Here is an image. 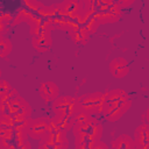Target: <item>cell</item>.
<instances>
[{
	"mask_svg": "<svg viewBox=\"0 0 149 149\" xmlns=\"http://www.w3.org/2000/svg\"><path fill=\"white\" fill-rule=\"evenodd\" d=\"M50 126H51V119L49 118L41 116L36 119H30L27 128V133L29 137L34 140H41L49 133Z\"/></svg>",
	"mask_w": 149,
	"mask_h": 149,
	"instance_id": "cell-7",
	"label": "cell"
},
{
	"mask_svg": "<svg viewBox=\"0 0 149 149\" xmlns=\"http://www.w3.org/2000/svg\"><path fill=\"white\" fill-rule=\"evenodd\" d=\"M69 34H70L72 41H73L74 43H78V44H85V43L88 41L90 35H91V34L87 31V29H86L83 24L79 26V27H77L76 29L70 30Z\"/></svg>",
	"mask_w": 149,
	"mask_h": 149,
	"instance_id": "cell-14",
	"label": "cell"
},
{
	"mask_svg": "<svg viewBox=\"0 0 149 149\" xmlns=\"http://www.w3.org/2000/svg\"><path fill=\"white\" fill-rule=\"evenodd\" d=\"M22 1L24 3V7H28L29 9H31L34 12H37L43 6V3L40 0H22Z\"/></svg>",
	"mask_w": 149,
	"mask_h": 149,
	"instance_id": "cell-18",
	"label": "cell"
},
{
	"mask_svg": "<svg viewBox=\"0 0 149 149\" xmlns=\"http://www.w3.org/2000/svg\"><path fill=\"white\" fill-rule=\"evenodd\" d=\"M26 130L14 128H0V148L1 149H26L30 148Z\"/></svg>",
	"mask_w": 149,
	"mask_h": 149,
	"instance_id": "cell-3",
	"label": "cell"
},
{
	"mask_svg": "<svg viewBox=\"0 0 149 149\" xmlns=\"http://www.w3.org/2000/svg\"><path fill=\"white\" fill-rule=\"evenodd\" d=\"M12 88L13 87L10 86V84L7 80H5V79H1L0 80V94H5V93L9 92Z\"/></svg>",
	"mask_w": 149,
	"mask_h": 149,
	"instance_id": "cell-19",
	"label": "cell"
},
{
	"mask_svg": "<svg viewBox=\"0 0 149 149\" xmlns=\"http://www.w3.org/2000/svg\"><path fill=\"white\" fill-rule=\"evenodd\" d=\"M85 3L83 0H64L58 3V13L64 16H74L84 12Z\"/></svg>",
	"mask_w": 149,
	"mask_h": 149,
	"instance_id": "cell-8",
	"label": "cell"
},
{
	"mask_svg": "<svg viewBox=\"0 0 149 149\" xmlns=\"http://www.w3.org/2000/svg\"><path fill=\"white\" fill-rule=\"evenodd\" d=\"M72 132L77 149H93L94 143L101 139L104 128L95 118H91L84 125L72 128Z\"/></svg>",
	"mask_w": 149,
	"mask_h": 149,
	"instance_id": "cell-2",
	"label": "cell"
},
{
	"mask_svg": "<svg viewBox=\"0 0 149 149\" xmlns=\"http://www.w3.org/2000/svg\"><path fill=\"white\" fill-rule=\"evenodd\" d=\"M52 111L55 115L73 118V115L78 111H80L79 101L78 99L71 95H64V97L56 98L52 101Z\"/></svg>",
	"mask_w": 149,
	"mask_h": 149,
	"instance_id": "cell-5",
	"label": "cell"
},
{
	"mask_svg": "<svg viewBox=\"0 0 149 149\" xmlns=\"http://www.w3.org/2000/svg\"><path fill=\"white\" fill-rule=\"evenodd\" d=\"M130 106L132 100L128 93L125 90L114 88L106 93L101 114L107 121L115 122L130 108Z\"/></svg>",
	"mask_w": 149,
	"mask_h": 149,
	"instance_id": "cell-1",
	"label": "cell"
},
{
	"mask_svg": "<svg viewBox=\"0 0 149 149\" xmlns=\"http://www.w3.org/2000/svg\"><path fill=\"white\" fill-rule=\"evenodd\" d=\"M13 49V44L9 41V38L1 36L0 38V57H6L7 55H9L12 52Z\"/></svg>",
	"mask_w": 149,
	"mask_h": 149,
	"instance_id": "cell-16",
	"label": "cell"
},
{
	"mask_svg": "<svg viewBox=\"0 0 149 149\" xmlns=\"http://www.w3.org/2000/svg\"><path fill=\"white\" fill-rule=\"evenodd\" d=\"M38 92L41 98L44 101L50 102V101H54L56 98H58L59 88L54 81H43L38 88Z\"/></svg>",
	"mask_w": 149,
	"mask_h": 149,
	"instance_id": "cell-11",
	"label": "cell"
},
{
	"mask_svg": "<svg viewBox=\"0 0 149 149\" xmlns=\"http://www.w3.org/2000/svg\"><path fill=\"white\" fill-rule=\"evenodd\" d=\"M130 71L129 64L126 58L123 57H116L109 62V72L114 78H123L126 77Z\"/></svg>",
	"mask_w": 149,
	"mask_h": 149,
	"instance_id": "cell-9",
	"label": "cell"
},
{
	"mask_svg": "<svg viewBox=\"0 0 149 149\" xmlns=\"http://www.w3.org/2000/svg\"><path fill=\"white\" fill-rule=\"evenodd\" d=\"M14 22V16L10 14V13H6V12H1L0 14V24H1V33L5 31V28L9 24H13Z\"/></svg>",
	"mask_w": 149,
	"mask_h": 149,
	"instance_id": "cell-17",
	"label": "cell"
},
{
	"mask_svg": "<svg viewBox=\"0 0 149 149\" xmlns=\"http://www.w3.org/2000/svg\"><path fill=\"white\" fill-rule=\"evenodd\" d=\"M38 147L41 149H65L69 147V141L66 137V132L61 130L57 125L51 120V126L49 133L40 140Z\"/></svg>",
	"mask_w": 149,
	"mask_h": 149,
	"instance_id": "cell-4",
	"label": "cell"
},
{
	"mask_svg": "<svg viewBox=\"0 0 149 149\" xmlns=\"http://www.w3.org/2000/svg\"><path fill=\"white\" fill-rule=\"evenodd\" d=\"M106 93L101 92H93V93H87L83 95L79 101V107L81 111H85L87 113L92 114H99L102 111V105L105 102Z\"/></svg>",
	"mask_w": 149,
	"mask_h": 149,
	"instance_id": "cell-6",
	"label": "cell"
},
{
	"mask_svg": "<svg viewBox=\"0 0 149 149\" xmlns=\"http://www.w3.org/2000/svg\"><path fill=\"white\" fill-rule=\"evenodd\" d=\"M35 13H36V12L29 9L28 7L21 8V9L16 13V15L14 16V22H13L12 26H16V24H19V23H21V22H29V21L33 19V16L35 15Z\"/></svg>",
	"mask_w": 149,
	"mask_h": 149,
	"instance_id": "cell-15",
	"label": "cell"
},
{
	"mask_svg": "<svg viewBox=\"0 0 149 149\" xmlns=\"http://www.w3.org/2000/svg\"><path fill=\"white\" fill-rule=\"evenodd\" d=\"M81 24L87 29V31L90 34H93V33L97 31V29H98L100 23H99L98 19L95 17L93 10L85 8L84 12H83V23Z\"/></svg>",
	"mask_w": 149,
	"mask_h": 149,
	"instance_id": "cell-12",
	"label": "cell"
},
{
	"mask_svg": "<svg viewBox=\"0 0 149 149\" xmlns=\"http://www.w3.org/2000/svg\"><path fill=\"white\" fill-rule=\"evenodd\" d=\"M134 141L136 148L149 149V123H142L135 129Z\"/></svg>",
	"mask_w": 149,
	"mask_h": 149,
	"instance_id": "cell-10",
	"label": "cell"
},
{
	"mask_svg": "<svg viewBox=\"0 0 149 149\" xmlns=\"http://www.w3.org/2000/svg\"><path fill=\"white\" fill-rule=\"evenodd\" d=\"M112 148L114 149H132L135 147V141L127 134H121L116 139H114L111 143Z\"/></svg>",
	"mask_w": 149,
	"mask_h": 149,
	"instance_id": "cell-13",
	"label": "cell"
},
{
	"mask_svg": "<svg viewBox=\"0 0 149 149\" xmlns=\"http://www.w3.org/2000/svg\"><path fill=\"white\" fill-rule=\"evenodd\" d=\"M116 3L121 7V8H126V7H129L130 5H133L135 2V0H115Z\"/></svg>",
	"mask_w": 149,
	"mask_h": 149,
	"instance_id": "cell-20",
	"label": "cell"
}]
</instances>
